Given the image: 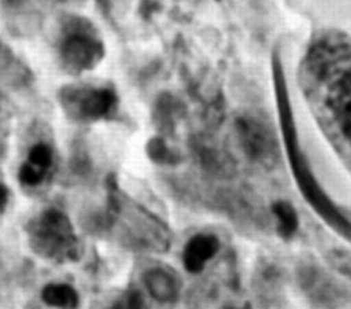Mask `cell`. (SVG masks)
I'll return each instance as SVG.
<instances>
[{"instance_id":"9","label":"cell","mask_w":351,"mask_h":309,"mask_svg":"<svg viewBox=\"0 0 351 309\" xmlns=\"http://www.w3.org/2000/svg\"><path fill=\"white\" fill-rule=\"evenodd\" d=\"M27 162L34 165L36 168L47 172V169L51 166V162H52L51 148L44 143L34 144L29 151Z\"/></svg>"},{"instance_id":"10","label":"cell","mask_w":351,"mask_h":309,"mask_svg":"<svg viewBox=\"0 0 351 309\" xmlns=\"http://www.w3.org/2000/svg\"><path fill=\"white\" fill-rule=\"evenodd\" d=\"M45 173H47L45 170H41L34 165L26 162L19 169V180L25 185H37L43 181V179L45 177Z\"/></svg>"},{"instance_id":"3","label":"cell","mask_w":351,"mask_h":309,"mask_svg":"<svg viewBox=\"0 0 351 309\" xmlns=\"http://www.w3.org/2000/svg\"><path fill=\"white\" fill-rule=\"evenodd\" d=\"M219 249L217 236L211 233H197L189 239L184 249L182 261L184 266L191 273L200 272L206 262L211 260Z\"/></svg>"},{"instance_id":"1","label":"cell","mask_w":351,"mask_h":309,"mask_svg":"<svg viewBox=\"0 0 351 309\" xmlns=\"http://www.w3.org/2000/svg\"><path fill=\"white\" fill-rule=\"evenodd\" d=\"M311 80L326 93L341 132L351 139V48L324 44L313 51L308 65Z\"/></svg>"},{"instance_id":"8","label":"cell","mask_w":351,"mask_h":309,"mask_svg":"<svg viewBox=\"0 0 351 309\" xmlns=\"http://www.w3.org/2000/svg\"><path fill=\"white\" fill-rule=\"evenodd\" d=\"M273 211L278 218L280 222V232L284 236H291L296 231L298 227V217L293 209L285 202H277L273 206Z\"/></svg>"},{"instance_id":"6","label":"cell","mask_w":351,"mask_h":309,"mask_svg":"<svg viewBox=\"0 0 351 309\" xmlns=\"http://www.w3.org/2000/svg\"><path fill=\"white\" fill-rule=\"evenodd\" d=\"M115 104V96L108 89H93L88 93H84L78 103L77 108L81 117L84 118H101L107 115Z\"/></svg>"},{"instance_id":"11","label":"cell","mask_w":351,"mask_h":309,"mask_svg":"<svg viewBox=\"0 0 351 309\" xmlns=\"http://www.w3.org/2000/svg\"><path fill=\"white\" fill-rule=\"evenodd\" d=\"M148 154L151 155L152 159L160 161V162L169 159V157L171 155L170 151H169V148L166 147V144L163 143L162 139H154V140L149 143V146H148Z\"/></svg>"},{"instance_id":"14","label":"cell","mask_w":351,"mask_h":309,"mask_svg":"<svg viewBox=\"0 0 351 309\" xmlns=\"http://www.w3.org/2000/svg\"><path fill=\"white\" fill-rule=\"evenodd\" d=\"M228 309H236V308H228ZM243 309H247V308H243Z\"/></svg>"},{"instance_id":"4","label":"cell","mask_w":351,"mask_h":309,"mask_svg":"<svg viewBox=\"0 0 351 309\" xmlns=\"http://www.w3.org/2000/svg\"><path fill=\"white\" fill-rule=\"evenodd\" d=\"M100 52V45L82 34L70 37L63 48L64 59L70 65L81 69L92 66L93 62L99 58Z\"/></svg>"},{"instance_id":"13","label":"cell","mask_w":351,"mask_h":309,"mask_svg":"<svg viewBox=\"0 0 351 309\" xmlns=\"http://www.w3.org/2000/svg\"><path fill=\"white\" fill-rule=\"evenodd\" d=\"M5 203H7V188L3 184H0V210L5 206Z\"/></svg>"},{"instance_id":"12","label":"cell","mask_w":351,"mask_h":309,"mask_svg":"<svg viewBox=\"0 0 351 309\" xmlns=\"http://www.w3.org/2000/svg\"><path fill=\"white\" fill-rule=\"evenodd\" d=\"M123 304L126 309H147V304L138 291H130L125 297Z\"/></svg>"},{"instance_id":"2","label":"cell","mask_w":351,"mask_h":309,"mask_svg":"<svg viewBox=\"0 0 351 309\" xmlns=\"http://www.w3.org/2000/svg\"><path fill=\"white\" fill-rule=\"evenodd\" d=\"M30 247L45 258H75L80 244L67 217L55 209L44 211L27 228Z\"/></svg>"},{"instance_id":"7","label":"cell","mask_w":351,"mask_h":309,"mask_svg":"<svg viewBox=\"0 0 351 309\" xmlns=\"http://www.w3.org/2000/svg\"><path fill=\"white\" fill-rule=\"evenodd\" d=\"M41 298L47 305L59 309H75L80 302L77 291L71 286L63 283L45 286L41 293Z\"/></svg>"},{"instance_id":"5","label":"cell","mask_w":351,"mask_h":309,"mask_svg":"<svg viewBox=\"0 0 351 309\" xmlns=\"http://www.w3.org/2000/svg\"><path fill=\"white\" fill-rule=\"evenodd\" d=\"M144 283L151 297L159 302H171L178 297L177 279L163 268H152L145 272Z\"/></svg>"}]
</instances>
